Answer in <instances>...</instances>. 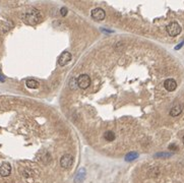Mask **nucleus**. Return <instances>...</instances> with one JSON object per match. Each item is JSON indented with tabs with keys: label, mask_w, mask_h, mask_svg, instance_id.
<instances>
[{
	"label": "nucleus",
	"mask_w": 184,
	"mask_h": 183,
	"mask_svg": "<svg viewBox=\"0 0 184 183\" xmlns=\"http://www.w3.org/2000/svg\"><path fill=\"white\" fill-rule=\"evenodd\" d=\"M73 164V157L71 155H64L62 156V158L60 159V166L63 169H70L71 166Z\"/></svg>",
	"instance_id": "obj_3"
},
{
	"label": "nucleus",
	"mask_w": 184,
	"mask_h": 183,
	"mask_svg": "<svg viewBox=\"0 0 184 183\" xmlns=\"http://www.w3.org/2000/svg\"><path fill=\"white\" fill-rule=\"evenodd\" d=\"M164 87H165V89L168 92H173L176 90L177 82H175V79H173V78H168V79H166L165 82H164Z\"/></svg>",
	"instance_id": "obj_8"
},
{
	"label": "nucleus",
	"mask_w": 184,
	"mask_h": 183,
	"mask_svg": "<svg viewBox=\"0 0 184 183\" xmlns=\"http://www.w3.org/2000/svg\"><path fill=\"white\" fill-rule=\"evenodd\" d=\"M77 86L81 89H88L91 86V78L88 74H81L77 78Z\"/></svg>",
	"instance_id": "obj_4"
},
{
	"label": "nucleus",
	"mask_w": 184,
	"mask_h": 183,
	"mask_svg": "<svg viewBox=\"0 0 184 183\" xmlns=\"http://www.w3.org/2000/svg\"><path fill=\"white\" fill-rule=\"evenodd\" d=\"M181 112H182V105H181V104H177V105L172 107V109H171L170 111V115L175 117V116H178Z\"/></svg>",
	"instance_id": "obj_9"
},
{
	"label": "nucleus",
	"mask_w": 184,
	"mask_h": 183,
	"mask_svg": "<svg viewBox=\"0 0 184 183\" xmlns=\"http://www.w3.org/2000/svg\"><path fill=\"white\" fill-rule=\"evenodd\" d=\"M60 13H61L62 16H65V15L67 14V9L65 7H62L61 9H60Z\"/></svg>",
	"instance_id": "obj_14"
},
{
	"label": "nucleus",
	"mask_w": 184,
	"mask_h": 183,
	"mask_svg": "<svg viewBox=\"0 0 184 183\" xmlns=\"http://www.w3.org/2000/svg\"><path fill=\"white\" fill-rule=\"evenodd\" d=\"M104 138L106 139V140L108 141H112L115 139V134H114L113 131H110V130H108V131H106L105 133H104Z\"/></svg>",
	"instance_id": "obj_12"
},
{
	"label": "nucleus",
	"mask_w": 184,
	"mask_h": 183,
	"mask_svg": "<svg viewBox=\"0 0 184 183\" xmlns=\"http://www.w3.org/2000/svg\"><path fill=\"white\" fill-rule=\"evenodd\" d=\"M169 149H170V150H177V145H171L170 147H169Z\"/></svg>",
	"instance_id": "obj_15"
},
{
	"label": "nucleus",
	"mask_w": 184,
	"mask_h": 183,
	"mask_svg": "<svg viewBox=\"0 0 184 183\" xmlns=\"http://www.w3.org/2000/svg\"><path fill=\"white\" fill-rule=\"evenodd\" d=\"M84 177H86V170H84V169H81V170L79 171V173L76 174V176H75L74 182H75V183L81 182V181H83V180L84 179Z\"/></svg>",
	"instance_id": "obj_10"
},
{
	"label": "nucleus",
	"mask_w": 184,
	"mask_h": 183,
	"mask_svg": "<svg viewBox=\"0 0 184 183\" xmlns=\"http://www.w3.org/2000/svg\"><path fill=\"white\" fill-rule=\"evenodd\" d=\"M11 173V166L8 163H2L0 165V175L2 177H7Z\"/></svg>",
	"instance_id": "obj_7"
},
{
	"label": "nucleus",
	"mask_w": 184,
	"mask_h": 183,
	"mask_svg": "<svg viewBox=\"0 0 184 183\" xmlns=\"http://www.w3.org/2000/svg\"><path fill=\"white\" fill-rule=\"evenodd\" d=\"M167 33L171 37H176L181 33V27L177 21H172L167 26Z\"/></svg>",
	"instance_id": "obj_2"
},
{
	"label": "nucleus",
	"mask_w": 184,
	"mask_h": 183,
	"mask_svg": "<svg viewBox=\"0 0 184 183\" xmlns=\"http://www.w3.org/2000/svg\"><path fill=\"white\" fill-rule=\"evenodd\" d=\"M25 84H27V87L30 89H37L39 87V82H37L36 79H28Z\"/></svg>",
	"instance_id": "obj_11"
},
{
	"label": "nucleus",
	"mask_w": 184,
	"mask_h": 183,
	"mask_svg": "<svg viewBox=\"0 0 184 183\" xmlns=\"http://www.w3.org/2000/svg\"><path fill=\"white\" fill-rule=\"evenodd\" d=\"M183 145H184V136H183Z\"/></svg>",
	"instance_id": "obj_16"
},
{
	"label": "nucleus",
	"mask_w": 184,
	"mask_h": 183,
	"mask_svg": "<svg viewBox=\"0 0 184 183\" xmlns=\"http://www.w3.org/2000/svg\"><path fill=\"white\" fill-rule=\"evenodd\" d=\"M70 60H71V53L68 51H64L62 52V54L59 56L58 64H59L60 66H64V65H66Z\"/></svg>",
	"instance_id": "obj_6"
},
{
	"label": "nucleus",
	"mask_w": 184,
	"mask_h": 183,
	"mask_svg": "<svg viewBox=\"0 0 184 183\" xmlns=\"http://www.w3.org/2000/svg\"><path fill=\"white\" fill-rule=\"evenodd\" d=\"M138 157V155H137V152H128V154L125 156V161H133V160H135L136 158Z\"/></svg>",
	"instance_id": "obj_13"
},
{
	"label": "nucleus",
	"mask_w": 184,
	"mask_h": 183,
	"mask_svg": "<svg viewBox=\"0 0 184 183\" xmlns=\"http://www.w3.org/2000/svg\"><path fill=\"white\" fill-rule=\"evenodd\" d=\"M91 14H92L93 19H95V21H103L106 16L105 10L102 9V8H100V7H97V8H95V9H93L92 13Z\"/></svg>",
	"instance_id": "obj_5"
},
{
	"label": "nucleus",
	"mask_w": 184,
	"mask_h": 183,
	"mask_svg": "<svg viewBox=\"0 0 184 183\" xmlns=\"http://www.w3.org/2000/svg\"><path fill=\"white\" fill-rule=\"evenodd\" d=\"M23 19L27 25L35 26L41 21V13L38 9L30 8V9H28L27 11L23 13Z\"/></svg>",
	"instance_id": "obj_1"
}]
</instances>
